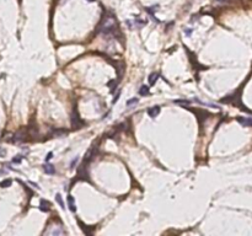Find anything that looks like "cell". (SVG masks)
Listing matches in <instances>:
<instances>
[{"mask_svg": "<svg viewBox=\"0 0 252 236\" xmlns=\"http://www.w3.org/2000/svg\"><path fill=\"white\" fill-rule=\"evenodd\" d=\"M84 124H85V122L80 119L79 117V113H77V111L74 110L73 113H71V126H73V128L75 129H80Z\"/></svg>", "mask_w": 252, "mask_h": 236, "instance_id": "1", "label": "cell"}, {"mask_svg": "<svg viewBox=\"0 0 252 236\" xmlns=\"http://www.w3.org/2000/svg\"><path fill=\"white\" fill-rule=\"evenodd\" d=\"M26 138H27V132L22 128L14 135V141L15 143H23L26 140Z\"/></svg>", "mask_w": 252, "mask_h": 236, "instance_id": "2", "label": "cell"}, {"mask_svg": "<svg viewBox=\"0 0 252 236\" xmlns=\"http://www.w3.org/2000/svg\"><path fill=\"white\" fill-rule=\"evenodd\" d=\"M236 121L245 127H252V118L251 117H237Z\"/></svg>", "mask_w": 252, "mask_h": 236, "instance_id": "3", "label": "cell"}, {"mask_svg": "<svg viewBox=\"0 0 252 236\" xmlns=\"http://www.w3.org/2000/svg\"><path fill=\"white\" fill-rule=\"evenodd\" d=\"M77 176L80 177L81 180H84V181H89V175H87V172H86V167H85V165H81V166H79V169H77Z\"/></svg>", "mask_w": 252, "mask_h": 236, "instance_id": "4", "label": "cell"}, {"mask_svg": "<svg viewBox=\"0 0 252 236\" xmlns=\"http://www.w3.org/2000/svg\"><path fill=\"white\" fill-rule=\"evenodd\" d=\"M95 150H97V146L95 148V145H92V146L89 148V150L86 151V154H85V159H84V160H85V164L89 162L95 156Z\"/></svg>", "mask_w": 252, "mask_h": 236, "instance_id": "5", "label": "cell"}, {"mask_svg": "<svg viewBox=\"0 0 252 236\" xmlns=\"http://www.w3.org/2000/svg\"><path fill=\"white\" fill-rule=\"evenodd\" d=\"M159 113H160V106H155V107H151L148 110V114L151 118H155Z\"/></svg>", "mask_w": 252, "mask_h": 236, "instance_id": "6", "label": "cell"}, {"mask_svg": "<svg viewBox=\"0 0 252 236\" xmlns=\"http://www.w3.org/2000/svg\"><path fill=\"white\" fill-rule=\"evenodd\" d=\"M39 209H41L42 211H49V209H51V203L47 202L46 199H42L41 203H39Z\"/></svg>", "mask_w": 252, "mask_h": 236, "instance_id": "7", "label": "cell"}, {"mask_svg": "<svg viewBox=\"0 0 252 236\" xmlns=\"http://www.w3.org/2000/svg\"><path fill=\"white\" fill-rule=\"evenodd\" d=\"M43 167H44V172L48 173V175H53V173L56 172L54 166H53V165H51V164H46Z\"/></svg>", "mask_w": 252, "mask_h": 236, "instance_id": "8", "label": "cell"}, {"mask_svg": "<svg viewBox=\"0 0 252 236\" xmlns=\"http://www.w3.org/2000/svg\"><path fill=\"white\" fill-rule=\"evenodd\" d=\"M158 78H159V73L150 74V76H149V84L150 85H155V82L158 81Z\"/></svg>", "mask_w": 252, "mask_h": 236, "instance_id": "9", "label": "cell"}, {"mask_svg": "<svg viewBox=\"0 0 252 236\" xmlns=\"http://www.w3.org/2000/svg\"><path fill=\"white\" fill-rule=\"evenodd\" d=\"M68 205H69V209H70L71 211H73V213L76 210V208H75V203H74V198L71 197V196H68Z\"/></svg>", "mask_w": 252, "mask_h": 236, "instance_id": "10", "label": "cell"}, {"mask_svg": "<svg viewBox=\"0 0 252 236\" xmlns=\"http://www.w3.org/2000/svg\"><path fill=\"white\" fill-rule=\"evenodd\" d=\"M146 25V20H141V19H137L134 20V26L135 27H143Z\"/></svg>", "mask_w": 252, "mask_h": 236, "instance_id": "11", "label": "cell"}, {"mask_svg": "<svg viewBox=\"0 0 252 236\" xmlns=\"http://www.w3.org/2000/svg\"><path fill=\"white\" fill-rule=\"evenodd\" d=\"M139 93H140L141 96L149 95V87H148V86H145V85H143V86L140 87V90H139Z\"/></svg>", "mask_w": 252, "mask_h": 236, "instance_id": "12", "label": "cell"}, {"mask_svg": "<svg viewBox=\"0 0 252 236\" xmlns=\"http://www.w3.org/2000/svg\"><path fill=\"white\" fill-rule=\"evenodd\" d=\"M56 200H57V203H58L59 205H61L63 209L65 208V205H64V202H63V198H62V196H61V194H59V193H58V194H56Z\"/></svg>", "mask_w": 252, "mask_h": 236, "instance_id": "13", "label": "cell"}, {"mask_svg": "<svg viewBox=\"0 0 252 236\" xmlns=\"http://www.w3.org/2000/svg\"><path fill=\"white\" fill-rule=\"evenodd\" d=\"M10 186H11V180H4L3 182H0V187H3V188H6Z\"/></svg>", "mask_w": 252, "mask_h": 236, "instance_id": "14", "label": "cell"}, {"mask_svg": "<svg viewBox=\"0 0 252 236\" xmlns=\"http://www.w3.org/2000/svg\"><path fill=\"white\" fill-rule=\"evenodd\" d=\"M138 101H139V100H138L137 97H134V98H132V100H129V101H127V103H125V105H127V106H128V107H130V106H132V105H135V103H138Z\"/></svg>", "mask_w": 252, "mask_h": 236, "instance_id": "15", "label": "cell"}, {"mask_svg": "<svg viewBox=\"0 0 252 236\" xmlns=\"http://www.w3.org/2000/svg\"><path fill=\"white\" fill-rule=\"evenodd\" d=\"M173 102H175V103H178V105H189V103H191L188 100H175Z\"/></svg>", "mask_w": 252, "mask_h": 236, "instance_id": "16", "label": "cell"}, {"mask_svg": "<svg viewBox=\"0 0 252 236\" xmlns=\"http://www.w3.org/2000/svg\"><path fill=\"white\" fill-rule=\"evenodd\" d=\"M21 161H22V155H16L13 159V162H15V164H20Z\"/></svg>", "mask_w": 252, "mask_h": 236, "instance_id": "17", "label": "cell"}, {"mask_svg": "<svg viewBox=\"0 0 252 236\" xmlns=\"http://www.w3.org/2000/svg\"><path fill=\"white\" fill-rule=\"evenodd\" d=\"M79 162V157H75L73 161H71V164H70V169H74L75 167V165Z\"/></svg>", "mask_w": 252, "mask_h": 236, "instance_id": "18", "label": "cell"}, {"mask_svg": "<svg viewBox=\"0 0 252 236\" xmlns=\"http://www.w3.org/2000/svg\"><path fill=\"white\" fill-rule=\"evenodd\" d=\"M52 156H53V152H52V151H49V152H48V154H47L46 159H44V160H46V162H48V161H49L51 159H52Z\"/></svg>", "mask_w": 252, "mask_h": 236, "instance_id": "19", "label": "cell"}, {"mask_svg": "<svg viewBox=\"0 0 252 236\" xmlns=\"http://www.w3.org/2000/svg\"><path fill=\"white\" fill-rule=\"evenodd\" d=\"M5 154H6V151H5V149H3V148H0V157L5 156Z\"/></svg>", "mask_w": 252, "mask_h": 236, "instance_id": "20", "label": "cell"}, {"mask_svg": "<svg viewBox=\"0 0 252 236\" xmlns=\"http://www.w3.org/2000/svg\"><path fill=\"white\" fill-rule=\"evenodd\" d=\"M28 183H30V185H32L34 188H39V186H38L37 183H33V182H28Z\"/></svg>", "mask_w": 252, "mask_h": 236, "instance_id": "21", "label": "cell"}, {"mask_svg": "<svg viewBox=\"0 0 252 236\" xmlns=\"http://www.w3.org/2000/svg\"><path fill=\"white\" fill-rule=\"evenodd\" d=\"M191 32H192L191 29H187V31H186V34H187V36H189V34H191Z\"/></svg>", "mask_w": 252, "mask_h": 236, "instance_id": "22", "label": "cell"}, {"mask_svg": "<svg viewBox=\"0 0 252 236\" xmlns=\"http://www.w3.org/2000/svg\"><path fill=\"white\" fill-rule=\"evenodd\" d=\"M217 1H220V3H223V1H226V0H217Z\"/></svg>", "mask_w": 252, "mask_h": 236, "instance_id": "23", "label": "cell"}, {"mask_svg": "<svg viewBox=\"0 0 252 236\" xmlns=\"http://www.w3.org/2000/svg\"><path fill=\"white\" fill-rule=\"evenodd\" d=\"M87 1H90V3H92V1H95V0H87Z\"/></svg>", "mask_w": 252, "mask_h": 236, "instance_id": "24", "label": "cell"}]
</instances>
